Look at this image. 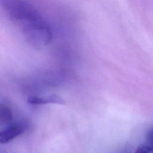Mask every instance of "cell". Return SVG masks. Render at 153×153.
I'll use <instances>...</instances> for the list:
<instances>
[{
	"label": "cell",
	"instance_id": "6da1fadb",
	"mask_svg": "<svg viewBox=\"0 0 153 153\" xmlns=\"http://www.w3.org/2000/svg\"><path fill=\"white\" fill-rule=\"evenodd\" d=\"M1 4L8 19L20 29L29 44L42 47L51 42L52 30L32 4L26 0H1Z\"/></svg>",
	"mask_w": 153,
	"mask_h": 153
},
{
	"label": "cell",
	"instance_id": "7a4b0ae2",
	"mask_svg": "<svg viewBox=\"0 0 153 153\" xmlns=\"http://www.w3.org/2000/svg\"><path fill=\"white\" fill-rule=\"evenodd\" d=\"M27 127L28 124L25 121L17 122L11 125L1 133L0 140L1 143H6L14 139L15 137L21 135L27 129Z\"/></svg>",
	"mask_w": 153,
	"mask_h": 153
},
{
	"label": "cell",
	"instance_id": "3957f363",
	"mask_svg": "<svg viewBox=\"0 0 153 153\" xmlns=\"http://www.w3.org/2000/svg\"><path fill=\"white\" fill-rule=\"evenodd\" d=\"M28 102L33 105H43L47 103H63L64 100L56 95L46 96H32L28 99Z\"/></svg>",
	"mask_w": 153,
	"mask_h": 153
},
{
	"label": "cell",
	"instance_id": "277c9868",
	"mask_svg": "<svg viewBox=\"0 0 153 153\" xmlns=\"http://www.w3.org/2000/svg\"><path fill=\"white\" fill-rule=\"evenodd\" d=\"M134 153H153V148L148 145L141 146L137 148Z\"/></svg>",
	"mask_w": 153,
	"mask_h": 153
},
{
	"label": "cell",
	"instance_id": "5b68a950",
	"mask_svg": "<svg viewBox=\"0 0 153 153\" xmlns=\"http://www.w3.org/2000/svg\"><path fill=\"white\" fill-rule=\"evenodd\" d=\"M146 140L147 145L153 148V128L148 131L146 135Z\"/></svg>",
	"mask_w": 153,
	"mask_h": 153
}]
</instances>
